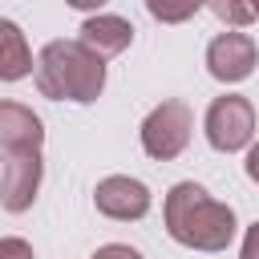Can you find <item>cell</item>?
<instances>
[{
  "label": "cell",
  "mask_w": 259,
  "mask_h": 259,
  "mask_svg": "<svg viewBox=\"0 0 259 259\" xmlns=\"http://www.w3.org/2000/svg\"><path fill=\"white\" fill-rule=\"evenodd\" d=\"M166 231L194 251H223L235 239V210L214 202L198 182H178L166 194Z\"/></svg>",
  "instance_id": "obj_1"
},
{
  "label": "cell",
  "mask_w": 259,
  "mask_h": 259,
  "mask_svg": "<svg viewBox=\"0 0 259 259\" xmlns=\"http://www.w3.org/2000/svg\"><path fill=\"white\" fill-rule=\"evenodd\" d=\"M36 85L53 101H93L105 85V65L93 49L81 40H53L40 49L36 61Z\"/></svg>",
  "instance_id": "obj_2"
},
{
  "label": "cell",
  "mask_w": 259,
  "mask_h": 259,
  "mask_svg": "<svg viewBox=\"0 0 259 259\" xmlns=\"http://www.w3.org/2000/svg\"><path fill=\"white\" fill-rule=\"evenodd\" d=\"M251 134H255V109H251L247 97L227 93L206 109V142L214 150H223V154L243 150L251 142Z\"/></svg>",
  "instance_id": "obj_3"
},
{
  "label": "cell",
  "mask_w": 259,
  "mask_h": 259,
  "mask_svg": "<svg viewBox=\"0 0 259 259\" xmlns=\"http://www.w3.org/2000/svg\"><path fill=\"white\" fill-rule=\"evenodd\" d=\"M190 142V109L182 101H162L146 121H142V146L150 158H178Z\"/></svg>",
  "instance_id": "obj_4"
},
{
  "label": "cell",
  "mask_w": 259,
  "mask_h": 259,
  "mask_svg": "<svg viewBox=\"0 0 259 259\" xmlns=\"http://www.w3.org/2000/svg\"><path fill=\"white\" fill-rule=\"evenodd\" d=\"M36 186H40V150L36 146H4V174H0L4 210H24L36 198Z\"/></svg>",
  "instance_id": "obj_5"
},
{
  "label": "cell",
  "mask_w": 259,
  "mask_h": 259,
  "mask_svg": "<svg viewBox=\"0 0 259 259\" xmlns=\"http://www.w3.org/2000/svg\"><path fill=\"white\" fill-rule=\"evenodd\" d=\"M206 69L219 81H243L255 69V40L247 32H223L206 49Z\"/></svg>",
  "instance_id": "obj_6"
},
{
  "label": "cell",
  "mask_w": 259,
  "mask_h": 259,
  "mask_svg": "<svg viewBox=\"0 0 259 259\" xmlns=\"http://www.w3.org/2000/svg\"><path fill=\"white\" fill-rule=\"evenodd\" d=\"M93 202H97V210L109 214V219H142V214L150 210V190H146L138 178L113 174V178H101V182H97Z\"/></svg>",
  "instance_id": "obj_7"
},
{
  "label": "cell",
  "mask_w": 259,
  "mask_h": 259,
  "mask_svg": "<svg viewBox=\"0 0 259 259\" xmlns=\"http://www.w3.org/2000/svg\"><path fill=\"white\" fill-rule=\"evenodd\" d=\"M130 40H134V28H130V20H121V16H89V20L81 24V45L93 49L97 57H113V53H121Z\"/></svg>",
  "instance_id": "obj_8"
},
{
  "label": "cell",
  "mask_w": 259,
  "mask_h": 259,
  "mask_svg": "<svg viewBox=\"0 0 259 259\" xmlns=\"http://www.w3.org/2000/svg\"><path fill=\"white\" fill-rule=\"evenodd\" d=\"M40 117L16 101H4L0 105V146H36L40 150Z\"/></svg>",
  "instance_id": "obj_9"
},
{
  "label": "cell",
  "mask_w": 259,
  "mask_h": 259,
  "mask_svg": "<svg viewBox=\"0 0 259 259\" xmlns=\"http://www.w3.org/2000/svg\"><path fill=\"white\" fill-rule=\"evenodd\" d=\"M28 69H32V53L24 49L20 28H16L12 20H4V24H0V77H4V81H16V77H24Z\"/></svg>",
  "instance_id": "obj_10"
},
{
  "label": "cell",
  "mask_w": 259,
  "mask_h": 259,
  "mask_svg": "<svg viewBox=\"0 0 259 259\" xmlns=\"http://www.w3.org/2000/svg\"><path fill=\"white\" fill-rule=\"evenodd\" d=\"M198 4H206V0H146L150 16H154V20H162V24H178V20L194 16V12H198Z\"/></svg>",
  "instance_id": "obj_11"
},
{
  "label": "cell",
  "mask_w": 259,
  "mask_h": 259,
  "mask_svg": "<svg viewBox=\"0 0 259 259\" xmlns=\"http://www.w3.org/2000/svg\"><path fill=\"white\" fill-rule=\"evenodd\" d=\"M206 4H210V12H214L219 20H227V24H247V20L255 16L251 0H206Z\"/></svg>",
  "instance_id": "obj_12"
},
{
  "label": "cell",
  "mask_w": 259,
  "mask_h": 259,
  "mask_svg": "<svg viewBox=\"0 0 259 259\" xmlns=\"http://www.w3.org/2000/svg\"><path fill=\"white\" fill-rule=\"evenodd\" d=\"M0 259H32V247L24 239H4L0 243Z\"/></svg>",
  "instance_id": "obj_13"
},
{
  "label": "cell",
  "mask_w": 259,
  "mask_h": 259,
  "mask_svg": "<svg viewBox=\"0 0 259 259\" xmlns=\"http://www.w3.org/2000/svg\"><path fill=\"white\" fill-rule=\"evenodd\" d=\"M93 259H142L134 247H121V243H109V247H97Z\"/></svg>",
  "instance_id": "obj_14"
},
{
  "label": "cell",
  "mask_w": 259,
  "mask_h": 259,
  "mask_svg": "<svg viewBox=\"0 0 259 259\" xmlns=\"http://www.w3.org/2000/svg\"><path fill=\"white\" fill-rule=\"evenodd\" d=\"M243 259H259V223L247 231V239H243Z\"/></svg>",
  "instance_id": "obj_15"
},
{
  "label": "cell",
  "mask_w": 259,
  "mask_h": 259,
  "mask_svg": "<svg viewBox=\"0 0 259 259\" xmlns=\"http://www.w3.org/2000/svg\"><path fill=\"white\" fill-rule=\"evenodd\" d=\"M247 174H251V178L259 182V146H255V150L247 154Z\"/></svg>",
  "instance_id": "obj_16"
},
{
  "label": "cell",
  "mask_w": 259,
  "mask_h": 259,
  "mask_svg": "<svg viewBox=\"0 0 259 259\" xmlns=\"http://www.w3.org/2000/svg\"><path fill=\"white\" fill-rule=\"evenodd\" d=\"M65 4H73V8H101L105 0H65Z\"/></svg>",
  "instance_id": "obj_17"
},
{
  "label": "cell",
  "mask_w": 259,
  "mask_h": 259,
  "mask_svg": "<svg viewBox=\"0 0 259 259\" xmlns=\"http://www.w3.org/2000/svg\"><path fill=\"white\" fill-rule=\"evenodd\" d=\"M251 8H255V12H259V0H251Z\"/></svg>",
  "instance_id": "obj_18"
}]
</instances>
